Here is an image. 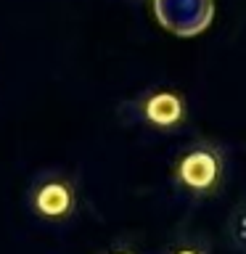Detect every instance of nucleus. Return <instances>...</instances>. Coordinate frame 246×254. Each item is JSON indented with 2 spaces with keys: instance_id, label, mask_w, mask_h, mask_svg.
Returning a JSON list of instances; mask_svg holds the SVG:
<instances>
[{
  "instance_id": "obj_1",
  "label": "nucleus",
  "mask_w": 246,
  "mask_h": 254,
  "mask_svg": "<svg viewBox=\"0 0 246 254\" xmlns=\"http://www.w3.org/2000/svg\"><path fill=\"white\" fill-rule=\"evenodd\" d=\"M172 186L185 198L209 201L228 183V156L220 143L198 138L178 151L170 167Z\"/></svg>"
},
{
  "instance_id": "obj_2",
  "label": "nucleus",
  "mask_w": 246,
  "mask_h": 254,
  "mask_svg": "<svg viewBox=\"0 0 246 254\" xmlns=\"http://www.w3.org/2000/svg\"><path fill=\"white\" fill-rule=\"evenodd\" d=\"M27 209L32 217L48 222V225L69 222L79 209L77 180L59 167L37 172L27 188Z\"/></svg>"
},
{
  "instance_id": "obj_3",
  "label": "nucleus",
  "mask_w": 246,
  "mask_h": 254,
  "mask_svg": "<svg viewBox=\"0 0 246 254\" xmlns=\"http://www.w3.org/2000/svg\"><path fill=\"white\" fill-rule=\"evenodd\" d=\"M132 119L156 132H180L188 125V98L175 85H151L130 101Z\"/></svg>"
},
{
  "instance_id": "obj_4",
  "label": "nucleus",
  "mask_w": 246,
  "mask_h": 254,
  "mask_svg": "<svg viewBox=\"0 0 246 254\" xmlns=\"http://www.w3.org/2000/svg\"><path fill=\"white\" fill-rule=\"evenodd\" d=\"M225 236H228V244L233 246L238 254H246V198L233 204V209L228 212Z\"/></svg>"
},
{
  "instance_id": "obj_5",
  "label": "nucleus",
  "mask_w": 246,
  "mask_h": 254,
  "mask_svg": "<svg viewBox=\"0 0 246 254\" xmlns=\"http://www.w3.org/2000/svg\"><path fill=\"white\" fill-rule=\"evenodd\" d=\"M162 254H212V241L201 233H178L164 244Z\"/></svg>"
},
{
  "instance_id": "obj_6",
  "label": "nucleus",
  "mask_w": 246,
  "mask_h": 254,
  "mask_svg": "<svg viewBox=\"0 0 246 254\" xmlns=\"http://www.w3.org/2000/svg\"><path fill=\"white\" fill-rule=\"evenodd\" d=\"M101 254H140V249L130 241H114L111 246H106Z\"/></svg>"
}]
</instances>
